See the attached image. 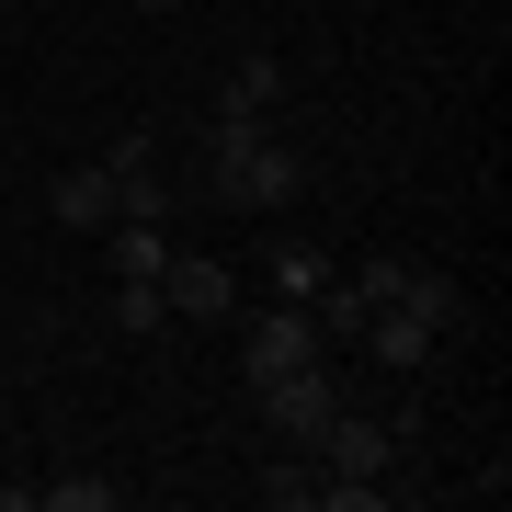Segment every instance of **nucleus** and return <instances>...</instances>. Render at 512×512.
I'll return each instance as SVG.
<instances>
[{"mask_svg":"<svg viewBox=\"0 0 512 512\" xmlns=\"http://www.w3.org/2000/svg\"><path fill=\"white\" fill-rule=\"evenodd\" d=\"M205 194H217V205H262V217H274V205L308 194V160L274 137V114H217V126H205Z\"/></svg>","mask_w":512,"mask_h":512,"instance_id":"f257e3e1","label":"nucleus"},{"mask_svg":"<svg viewBox=\"0 0 512 512\" xmlns=\"http://www.w3.org/2000/svg\"><path fill=\"white\" fill-rule=\"evenodd\" d=\"M251 399H262V421H274L296 456H308V444H319V421L342 410V387H330V365H285V376H251Z\"/></svg>","mask_w":512,"mask_h":512,"instance_id":"f03ea898","label":"nucleus"},{"mask_svg":"<svg viewBox=\"0 0 512 512\" xmlns=\"http://www.w3.org/2000/svg\"><path fill=\"white\" fill-rule=\"evenodd\" d=\"M319 319L308 308H251L239 319V376H285V365H319Z\"/></svg>","mask_w":512,"mask_h":512,"instance_id":"7ed1b4c3","label":"nucleus"},{"mask_svg":"<svg viewBox=\"0 0 512 512\" xmlns=\"http://www.w3.org/2000/svg\"><path fill=\"white\" fill-rule=\"evenodd\" d=\"M399 421H410V410H399ZM399 421H376V410H330L308 456H319L330 478H387V456H399Z\"/></svg>","mask_w":512,"mask_h":512,"instance_id":"20e7f679","label":"nucleus"},{"mask_svg":"<svg viewBox=\"0 0 512 512\" xmlns=\"http://www.w3.org/2000/svg\"><path fill=\"white\" fill-rule=\"evenodd\" d=\"M160 308H171V319H228V308H239V274L205 262V251H171V262H160Z\"/></svg>","mask_w":512,"mask_h":512,"instance_id":"39448f33","label":"nucleus"},{"mask_svg":"<svg viewBox=\"0 0 512 512\" xmlns=\"http://www.w3.org/2000/svg\"><path fill=\"white\" fill-rule=\"evenodd\" d=\"M46 217H57V228H114V217H126V205H114V171H103V160L57 171V183H46Z\"/></svg>","mask_w":512,"mask_h":512,"instance_id":"423d86ee","label":"nucleus"},{"mask_svg":"<svg viewBox=\"0 0 512 512\" xmlns=\"http://www.w3.org/2000/svg\"><path fill=\"white\" fill-rule=\"evenodd\" d=\"M365 342H376V365H387V376H421V365L444 353V330H433V319H410V308H376V319H365Z\"/></svg>","mask_w":512,"mask_h":512,"instance_id":"0eeeda50","label":"nucleus"},{"mask_svg":"<svg viewBox=\"0 0 512 512\" xmlns=\"http://www.w3.org/2000/svg\"><path fill=\"white\" fill-rule=\"evenodd\" d=\"M274 103H285V57H262V46H251V57H239V69H228L217 114H274Z\"/></svg>","mask_w":512,"mask_h":512,"instance_id":"6e6552de","label":"nucleus"},{"mask_svg":"<svg viewBox=\"0 0 512 512\" xmlns=\"http://www.w3.org/2000/svg\"><path fill=\"white\" fill-rule=\"evenodd\" d=\"M262 274H274V285L296 296V308H308V296H319L330 274H342V262H330V251H319V239H274V262H262Z\"/></svg>","mask_w":512,"mask_h":512,"instance_id":"1a4fd4ad","label":"nucleus"},{"mask_svg":"<svg viewBox=\"0 0 512 512\" xmlns=\"http://www.w3.org/2000/svg\"><path fill=\"white\" fill-rule=\"evenodd\" d=\"M103 239H114V274H148V285H160V262H171V228L160 217H114Z\"/></svg>","mask_w":512,"mask_h":512,"instance_id":"9d476101","label":"nucleus"},{"mask_svg":"<svg viewBox=\"0 0 512 512\" xmlns=\"http://www.w3.org/2000/svg\"><path fill=\"white\" fill-rule=\"evenodd\" d=\"M251 490L274 501V512H308V501H319V456H274V467L251 478Z\"/></svg>","mask_w":512,"mask_h":512,"instance_id":"9b49d317","label":"nucleus"},{"mask_svg":"<svg viewBox=\"0 0 512 512\" xmlns=\"http://www.w3.org/2000/svg\"><path fill=\"white\" fill-rule=\"evenodd\" d=\"M160 319H171V308H160V285H148V274H114V330H126V342H148Z\"/></svg>","mask_w":512,"mask_h":512,"instance_id":"f8f14e48","label":"nucleus"},{"mask_svg":"<svg viewBox=\"0 0 512 512\" xmlns=\"http://www.w3.org/2000/svg\"><path fill=\"white\" fill-rule=\"evenodd\" d=\"M35 501L46 512H114L126 490H114V478H35Z\"/></svg>","mask_w":512,"mask_h":512,"instance_id":"ddd939ff","label":"nucleus"},{"mask_svg":"<svg viewBox=\"0 0 512 512\" xmlns=\"http://www.w3.org/2000/svg\"><path fill=\"white\" fill-rule=\"evenodd\" d=\"M365 12H376V0H365Z\"/></svg>","mask_w":512,"mask_h":512,"instance_id":"4468645a","label":"nucleus"}]
</instances>
